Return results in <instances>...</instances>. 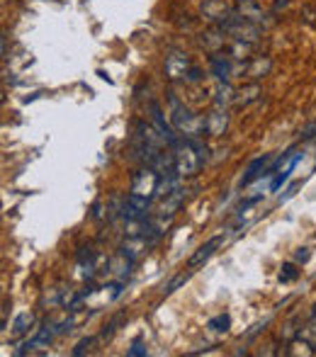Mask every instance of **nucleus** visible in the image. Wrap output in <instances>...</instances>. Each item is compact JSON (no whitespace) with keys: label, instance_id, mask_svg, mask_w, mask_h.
I'll list each match as a JSON object with an SVG mask.
<instances>
[{"label":"nucleus","instance_id":"f257e3e1","mask_svg":"<svg viewBox=\"0 0 316 357\" xmlns=\"http://www.w3.org/2000/svg\"><path fill=\"white\" fill-rule=\"evenodd\" d=\"M170 124L175 127V132L185 134V137H195V134H204V119H197L178 98L175 93H170Z\"/></svg>","mask_w":316,"mask_h":357},{"label":"nucleus","instance_id":"f03ea898","mask_svg":"<svg viewBox=\"0 0 316 357\" xmlns=\"http://www.w3.org/2000/svg\"><path fill=\"white\" fill-rule=\"evenodd\" d=\"M200 165H202V158L190 146L188 139L175 146V173H178V178H193V175H197Z\"/></svg>","mask_w":316,"mask_h":357},{"label":"nucleus","instance_id":"7ed1b4c3","mask_svg":"<svg viewBox=\"0 0 316 357\" xmlns=\"http://www.w3.org/2000/svg\"><path fill=\"white\" fill-rule=\"evenodd\" d=\"M222 29L227 34H232L234 39H241V42L255 44L260 39L258 24L250 22V20H246V17H241V15H232V17H229L227 22H222Z\"/></svg>","mask_w":316,"mask_h":357},{"label":"nucleus","instance_id":"20e7f679","mask_svg":"<svg viewBox=\"0 0 316 357\" xmlns=\"http://www.w3.org/2000/svg\"><path fill=\"white\" fill-rule=\"evenodd\" d=\"M229 127V114H227V107H219L212 109V112L207 114V119H204V132L209 134V137H222L224 132H227Z\"/></svg>","mask_w":316,"mask_h":357},{"label":"nucleus","instance_id":"39448f33","mask_svg":"<svg viewBox=\"0 0 316 357\" xmlns=\"http://www.w3.org/2000/svg\"><path fill=\"white\" fill-rule=\"evenodd\" d=\"M190 68V59L188 54L183 52H170L168 59H165V73H168L170 80H178V78H185Z\"/></svg>","mask_w":316,"mask_h":357},{"label":"nucleus","instance_id":"423d86ee","mask_svg":"<svg viewBox=\"0 0 316 357\" xmlns=\"http://www.w3.org/2000/svg\"><path fill=\"white\" fill-rule=\"evenodd\" d=\"M149 112H151V119H153V124H156V129L160 134L165 137V142H168L170 146H178L180 144V139H178V134H175V127H170L168 122H165V117H163V112H160V107L156 102H151L149 105Z\"/></svg>","mask_w":316,"mask_h":357},{"label":"nucleus","instance_id":"0eeeda50","mask_svg":"<svg viewBox=\"0 0 316 357\" xmlns=\"http://www.w3.org/2000/svg\"><path fill=\"white\" fill-rule=\"evenodd\" d=\"M236 15H241V17H246V20H250V22H255V24L268 22V13H265L263 5L255 3V0H239Z\"/></svg>","mask_w":316,"mask_h":357},{"label":"nucleus","instance_id":"6e6552de","mask_svg":"<svg viewBox=\"0 0 316 357\" xmlns=\"http://www.w3.org/2000/svg\"><path fill=\"white\" fill-rule=\"evenodd\" d=\"M219 243H222V236H214V238H209L207 243H202L197 250L193 253V258L188 260V270H197L200 265H204L209 258H212V253L219 248Z\"/></svg>","mask_w":316,"mask_h":357},{"label":"nucleus","instance_id":"1a4fd4ad","mask_svg":"<svg viewBox=\"0 0 316 357\" xmlns=\"http://www.w3.org/2000/svg\"><path fill=\"white\" fill-rule=\"evenodd\" d=\"M202 15L204 17H209L212 22H227L229 17H232V13H229L227 3L224 0H204L202 3Z\"/></svg>","mask_w":316,"mask_h":357},{"label":"nucleus","instance_id":"9d476101","mask_svg":"<svg viewBox=\"0 0 316 357\" xmlns=\"http://www.w3.org/2000/svg\"><path fill=\"white\" fill-rule=\"evenodd\" d=\"M270 160H273V158H270V155H263V158H255L253 163L248 165V170H246V175H243V180H241V185H243V188H246V185H250V183H253V180L260 175V170H265V168H268V165H270ZM265 173H268V175H273V170H265Z\"/></svg>","mask_w":316,"mask_h":357},{"label":"nucleus","instance_id":"9b49d317","mask_svg":"<svg viewBox=\"0 0 316 357\" xmlns=\"http://www.w3.org/2000/svg\"><path fill=\"white\" fill-rule=\"evenodd\" d=\"M212 73L217 75L219 80H229L234 73H236V66H234L229 59H222V56H212Z\"/></svg>","mask_w":316,"mask_h":357},{"label":"nucleus","instance_id":"f8f14e48","mask_svg":"<svg viewBox=\"0 0 316 357\" xmlns=\"http://www.w3.org/2000/svg\"><path fill=\"white\" fill-rule=\"evenodd\" d=\"M270 68H273L270 59H253V61L246 66V75H248V78H263V75L270 73Z\"/></svg>","mask_w":316,"mask_h":357},{"label":"nucleus","instance_id":"ddd939ff","mask_svg":"<svg viewBox=\"0 0 316 357\" xmlns=\"http://www.w3.org/2000/svg\"><path fill=\"white\" fill-rule=\"evenodd\" d=\"M236 102V93H234V88L229 85V80H219L217 85V105L219 107H227V105Z\"/></svg>","mask_w":316,"mask_h":357},{"label":"nucleus","instance_id":"4468645a","mask_svg":"<svg viewBox=\"0 0 316 357\" xmlns=\"http://www.w3.org/2000/svg\"><path fill=\"white\" fill-rule=\"evenodd\" d=\"M34 324V314H29V311H24V314H20L17 319H15L13 324V335L15 338H20V335H24L29 331V326Z\"/></svg>","mask_w":316,"mask_h":357},{"label":"nucleus","instance_id":"2eb2a0df","mask_svg":"<svg viewBox=\"0 0 316 357\" xmlns=\"http://www.w3.org/2000/svg\"><path fill=\"white\" fill-rule=\"evenodd\" d=\"M124 202H127V199H122L119 195H112V199H110V204H107V214L105 216H107L110 221H114L119 214H124Z\"/></svg>","mask_w":316,"mask_h":357},{"label":"nucleus","instance_id":"dca6fc26","mask_svg":"<svg viewBox=\"0 0 316 357\" xmlns=\"http://www.w3.org/2000/svg\"><path fill=\"white\" fill-rule=\"evenodd\" d=\"M250 52H253V44L236 39V44H234V49H232V59L234 61H243V59H248Z\"/></svg>","mask_w":316,"mask_h":357},{"label":"nucleus","instance_id":"f3484780","mask_svg":"<svg viewBox=\"0 0 316 357\" xmlns=\"http://www.w3.org/2000/svg\"><path fill=\"white\" fill-rule=\"evenodd\" d=\"M207 326L212 331H217V333H227L229 326H232V319H229V314H219V316H214V319H209Z\"/></svg>","mask_w":316,"mask_h":357},{"label":"nucleus","instance_id":"a211bd4d","mask_svg":"<svg viewBox=\"0 0 316 357\" xmlns=\"http://www.w3.org/2000/svg\"><path fill=\"white\" fill-rule=\"evenodd\" d=\"M258 95H260L258 85H250V88H246V90H239V93H236V102L239 105H248V102H253V100H258Z\"/></svg>","mask_w":316,"mask_h":357},{"label":"nucleus","instance_id":"6ab92c4d","mask_svg":"<svg viewBox=\"0 0 316 357\" xmlns=\"http://www.w3.org/2000/svg\"><path fill=\"white\" fill-rule=\"evenodd\" d=\"M299 278V268L294 263H285L283 270H280V282L287 284V282H294Z\"/></svg>","mask_w":316,"mask_h":357},{"label":"nucleus","instance_id":"aec40b11","mask_svg":"<svg viewBox=\"0 0 316 357\" xmlns=\"http://www.w3.org/2000/svg\"><path fill=\"white\" fill-rule=\"evenodd\" d=\"M222 34H224V29H222V32H209V34H204V39H202L204 47H207L209 52H217L219 47H224V37H222Z\"/></svg>","mask_w":316,"mask_h":357},{"label":"nucleus","instance_id":"412c9836","mask_svg":"<svg viewBox=\"0 0 316 357\" xmlns=\"http://www.w3.org/2000/svg\"><path fill=\"white\" fill-rule=\"evenodd\" d=\"M299 335H302V338H307L309 343H316V304H314V309H312V316H309L307 328L299 331Z\"/></svg>","mask_w":316,"mask_h":357},{"label":"nucleus","instance_id":"4be33fe9","mask_svg":"<svg viewBox=\"0 0 316 357\" xmlns=\"http://www.w3.org/2000/svg\"><path fill=\"white\" fill-rule=\"evenodd\" d=\"M124 319H127V316H124V314L114 316V319H112V321H110V324H107V326H105V331H103V335H100V338H110V335H112V333H114V331H117V326H119V324H122V321H124Z\"/></svg>","mask_w":316,"mask_h":357},{"label":"nucleus","instance_id":"5701e85b","mask_svg":"<svg viewBox=\"0 0 316 357\" xmlns=\"http://www.w3.org/2000/svg\"><path fill=\"white\" fill-rule=\"evenodd\" d=\"M93 345H95V338H85V340H80V343L76 345V348H73V355H85V353H88V350L90 348H93Z\"/></svg>","mask_w":316,"mask_h":357},{"label":"nucleus","instance_id":"b1692460","mask_svg":"<svg viewBox=\"0 0 316 357\" xmlns=\"http://www.w3.org/2000/svg\"><path fill=\"white\" fill-rule=\"evenodd\" d=\"M127 355L129 357H144V355H146V348H144L142 340H134V345L127 350Z\"/></svg>","mask_w":316,"mask_h":357},{"label":"nucleus","instance_id":"393cba45","mask_svg":"<svg viewBox=\"0 0 316 357\" xmlns=\"http://www.w3.org/2000/svg\"><path fill=\"white\" fill-rule=\"evenodd\" d=\"M185 280H188V275H185V273H183V275H178V278H175V280H170V282L165 284V289H163V291H165V294H170V291H175V289H178V287L183 284Z\"/></svg>","mask_w":316,"mask_h":357},{"label":"nucleus","instance_id":"a878e982","mask_svg":"<svg viewBox=\"0 0 316 357\" xmlns=\"http://www.w3.org/2000/svg\"><path fill=\"white\" fill-rule=\"evenodd\" d=\"M309 258H312V250H309V248H299V250H297V255H294V260H297L299 265L309 263Z\"/></svg>","mask_w":316,"mask_h":357},{"label":"nucleus","instance_id":"bb28decb","mask_svg":"<svg viewBox=\"0 0 316 357\" xmlns=\"http://www.w3.org/2000/svg\"><path fill=\"white\" fill-rule=\"evenodd\" d=\"M100 216H103V204H95V207H93V219H100Z\"/></svg>","mask_w":316,"mask_h":357},{"label":"nucleus","instance_id":"cd10ccee","mask_svg":"<svg viewBox=\"0 0 316 357\" xmlns=\"http://www.w3.org/2000/svg\"><path fill=\"white\" fill-rule=\"evenodd\" d=\"M200 78H202V75H200V71H190V75H188V80H193V83H197Z\"/></svg>","mask_w":316,"mask_h":357}]
</instances>
